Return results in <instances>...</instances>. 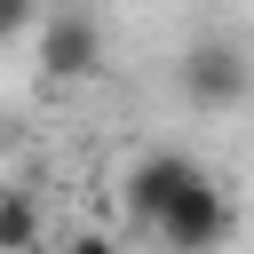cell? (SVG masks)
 Masks as SVG:
<instances>
[{"instance_id": "52a82bcc", "label": "cell", "mask_w": 254, "mask_h": 254, "mask_svg": "<svg viewBox=\"0 0 254 254\" xmlns=\"http://www.w3.org/2000/svg\"><path fill=\"white\" fill-rule=\"evenodd\" d=\"M24 24H32V8H24V0H0V40H8V32H24Z\"/></svg>"}, {"instance_id": "5b68a950", "label": "cell", "mask_w": 254, "mask_h": 254, "mask_svg": "<svg viewBox=\"0 0 254 254\" xmlns=\"http://www.w3.org/2000/svg\"><path fill=\"white\" fill-rule=\"evenodd\" d=\"M32 246H40V198L24 183H8L0 190V254H32Z\"/></svg>"}, {"instance_id": "6da1fadb", "label": "cell", "mask_w": 254, "mask_h": 254, "mask_svg": "<svg viewBox=\"0 0 254 254\" xmlns=\"http://www.w3.org/2000/svg\"><path fill=\"white\" fill-rule=\"evenodd\" d=\"M230 230H238V214H230V198L214 190V175H206V167H198V175L167 198V214L151 222V238H159L167 254H214Z\"/></svg>"}, {"instance_id": "8992f818", "label": "cell", "mask_w": 254, "mask_h": 254, "mask_svg": "<svg viewBox=\"0 0 254 254\" xmlns=\"http://www.w3.org/2000/svg\"><path fill=\"white\" fill-rule=\"evenodd\" d=\"M64 254H127V246H119L111 230H71V238H64Z\"/></svg>"}, {"instance_id": "3957f363", "label": "cell", "mask_w": 254, "mask_h": 254, "mask_svg": "<svg viewBox=\"0 0 254 254\" xmlns=\"http://www.w3.org/2000/svg\"><path fill=\"white\" fill-rule=\"evenodd\" d=\"M40 64H48L56 79H95V71H103V24H95L87 8H64V16H48Z\"/></svg>"}, {"instance_id": "7a4b0ae2", "label": "cell", "mask_w": 254, "mask_h": 254, "mask_svg": "<svg viewBox=\"0 0 254 254\" xmlns=\"http://www.w3.org/2000/svg\"><path fill=\"white\" fill-rule=\"evenodd\" d=\"M175 79H183V95H190V103L222 111V103H238V95L254 87V64H246L230 40H198V48L183 56V71H175Z\"/></svg>"}, {"instance_id": "277c9868", "label": "cell", "mask_w": 254, "mask_h": 254, "mask_svg": "<svg viewBox=\"0 0 254 254\" xmlns=\"http://www.w3.org/2000/svg\"><path fill=\"white\" fill-rule=\"evenodd\" d=\"M190 175H198V167H190L183 151H143V159L127 167V190H119L127 222H143V230H151V222L167 214V198H175V190H183Z\"/></svg>"}, {"instance_id": "ba28073f", "label": "cell", "mask_w": 254, "mask_h": 254, "mask_svg": "<svg viewBox=\"0 0 254 254\" xmlns=\"http://www.w3.org/2000/svg\"><path fill=\"white\" fill-rule=\"evenodd\" d=\"M0 143H8V119H0Z\"/></svg>"}]
</instances>
